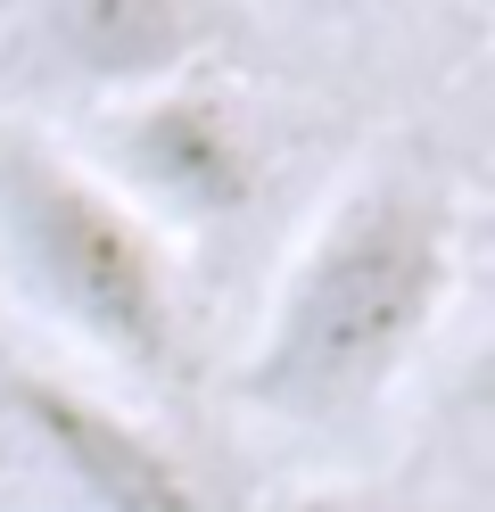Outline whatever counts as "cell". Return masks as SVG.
<instances>
[{
	"instance_id": "52a82bcc",
	"label": "cell",
	"mask_w": 495,
	"mask_h": 512,
	"mask_svg": "<svg viewBox=\"0 0 495 512\" xmlns=\"http://www.w3.org/2000/svg\"><path fill=\"white\" fill-rule=\"evenodd\" d=\"M314 9H355V0H314Z\"/></svg>"
},
{
	"instance_id": "5b68a950",
	"label": "cell",
	"mask_w": 495,
	"mask_h": 512,
	"mask_svg": "<svg viewBox=\"0 0 495 512\" xmlns=\"http://www.w3.org/2000/svg\"><path fill=\"white\" fill-rule=\"evenodd\" d=\"M33 25L50 67L108 108L190 67H215L231 9L223 0H33Z\"/></svg>"
},
{
	"instance_id": "8992f818",
	"label": "cell",
	"mask_w": 495,
	"mask_h": 512,
	"mask_svg": "<svg viewBox=\"0 0 495 512\" xmlns=\"http://www.w3.org/2000/svg\"><path fill=\"white\" fill-rule=\"evenodd\" d=\"M256 512H429V504L396 496V488H297V496H273Z\"/></svg>"
},
{
	"instance_id": "6da1fadb",
	"label": "cell",
	"mask_w": 495,
	"mask_h": 512,
	"mask_svg": "<svg viewBox=\"0 0 495 512\" xmlns=\"http://www.w3.org/2000/svg\"><path fill=\"white\" fill-rule=\"evenodd\" d=\"M462 281V207L413 166L355 174L289 248L240 364V397L289 430H347L413 372Z\"/></svg>"
},
{
	"instance_id": "7a4b0ae2",
	"label": "cell",
	"mask_w": 495,
	"mask_h": 512,
	"mask_svg": "<svg viewBox=\"0 0 495 512\" xmlns=\"http://www.w3.org/2000/svg\"><path fill=\"white\" fill-rule=\"evenodd\" d=\"M0 273L75 347L132 380L190 372L182 265L66 141L0 124Z\"/></svg>"
},
{
	"instance_id": "3957f363",
	"label": "cell",
	"mask_w": 495,
	"mask_h": 512,
	"mask_svg": "<svg viewBox=\"0 0 495 512\" xmlns=\"http://www.w3.org/2000/svg\"><path fill=\"white\" fill-rule=\"evenodd\" d=\"M75 157L165 248L231 232L264 199V174H273L264 133L223 67H190L174 83L132 91V100H108L91 116V149Z\"/></svg>"
},
{
	"instance_id": "277c9868",
	"label": "cell",
	"mask_w": 495,
	"mask_h": 512,
	"mask_svg": "<svg viewBox=\"0 0 495 512\" xmlns=\"http://www.w3.org/2000/svg\"><path fill=\"white\" fill-rule=\"evenodd\" d=\"M0 397L25 422V438L42 446V463L58 471V488L75 496V512H223L207 479L124 405L58 372H9Z\"/></svg>"
}]
</instances>
